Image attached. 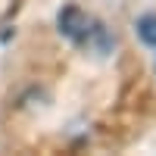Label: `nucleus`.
<instances>
[{"label":"nucleus","instance_id":"f03ea898","mask_svg":"<svg viewBox=\"0 0 156 156\" xmlns=\"http://www.w3.org/2000/svg\"><path fill=\"white\" fill-rule=\"evenodd\" d=\"M137 34H140V41L156 47V16H144L137 22Z\"/></svg>","mask_w":156,"mask_h":156},{"label":"nucleus","instance_id":"f257e3e1","mask_svg":"<svg viewBox=\"0 0 156 156\" xmlns=\"http://www.w3.org/2000/svg\"><path fill=\"white\" fill-rule=\"evenodd\" d=\"M56 25H59V34H62V37H69L72 44H87L90 37L97 34V28H100V25L90 19L87 12H84L81 6H75V3H69V6H62V9H59Z\"/></svg>","mask_w":156,"mask_h":156}]
</instances>
